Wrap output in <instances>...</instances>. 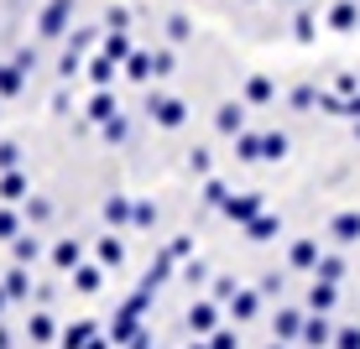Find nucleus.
<instances>
[{
	"label": "nucleus",
	"instance_id": "1",
	"mask_svg": "<svg viewBox=\"0 0 360 349\" xmlns=\"http://www.w3.org/2000/svg\"><path fill=\"white\" fill-rule=\"evenodd\" d=\"M146 120H157L162 131H178L183 120H188V105L172 94H146Z\"/></svg>",
	"mask_w": 360,
	"mask_h": 349
},
{
	"label": "nucleus",
	"instance_id": "2",
	"mask_svg": "<svg viewBox=\"0 0 360 349\" xmlns=\"http://www.w3.org/2000/svg\"><path fill=\"white\" fill-rule=\"evenodd\" d=\"M68 16H73V0H47V11H42V21H37V32H42V37H63Z\"/></svg>",
	"mask_w": 360,
	"mask_h": 349
},
{
	"label": "nucleus",
	"instance_id": "3",
	"mask_svg": "<svg viewBox=\"0 0 360 349\" xmlns=\"http://www.w3.org/2000/svg\"><path fill=\"white\" fill-rule=\"evenodd\" d=\"M225 219H235V224H251V219H262V193H230Z\"/></svg>",
	"mask_w": 360,
	"mask_h": 349
},
{
	"label": "nucleus",
	"instance_id": "4",
	"mask_svg": "<svg viewBox=\"0 0 360 349\" xmlns=\"http://www.w3.org/2000/svg\"><path fill=\"white\" fill-rule=\"evenodd\" d=\"M214 131L219 136H240L245 131V105H219L214 110Z\"/></svg>",
	"mask_w": 360,
	"mask_h": 349
},
{
	"label": "nucleus",
	"instance_id": "5",
	"mask_svg": "<svg viewBox=\"0 0 360 349\" xmlns=\"http://www.w3.org/2000/svg\"><path fill=\"white\" fill-rule=\"evenodd\" d=\"M27 89V68L21 63H0V99H16Z\"/></svg>",
	"mask_w": 360,
	"mask_h": 349
},
{
	"label": "nucleus",
	"instance_id": "6",
	"mask_svg": "<svg viewBox=\"0 0 360 349\" xmlns=\"http://www.w3.org/2000/svg\"><path fill=\"white\" fill-rule=\"evenodd\" d=\"M303 323H308V318L297 313V308H282L271 329H277V339H303Z\"/></svg>",
	"mask_w": 360,
	"mask_h": 349
},
{
	"label": "nucleus",
	"instance_id": "7",
	"mask_svg": "<svg viewBox=\"0 0 360 349\" xmlns=\"http://www.w3.org/2000/svg\"><path fill=\"white\" fill-rule=\"evenodd\" d=\"M11 256H16V266H32V261L42 256V240H37V235H27V230H21L16 240H11Z\"/></svg>",
	"mask_w": 360,
	"mask_h": 349
},
{
	"label": "nucleus",
	"instance_id": "8",
	"mask_svg": "<svg viewBox=\"0 0 360 349\" xmlns=\"http://www.w3.org/2000/svg\"><path fill=\"white\" fill-rule=\"evenodd\" d=\"M131 219H136V204L120 198V193H110L105 198V224H131Z\"/></svg>",
	"mask_w": 360,
	"mask_h": 349
},
{
	"label": "nucleus",
	"instance_id": "9",
	"mask_svg": "<svg viewBox=\"0 0 360 349\" xmlns=\"http://www.w3.org/2000/svg\"><path fill=\"white\" fill-rule=\"evenodd\" d=\"M79 261H84V245H79V240H58V245H53V266L79 271Z\"/></svg>",
	"mask_w": 360,
	"mask_h": 349
},
{
	"label": "nucleus",
	"instance_id": "10",
	"mask_svg": "<svg viewBox=\"0 0 360 349\" xmlns=\"http://www.w3.org/2000/svg\"><path fill=\"white\" fill-rule=\"evenodd\" d=\"M214 323H219L214 303H193V308H188V329H193V334H214Z\"/></svg>",
	"mask_w": 360,
	"mask_h": 349
},
{
	"label": "nucleus",
	"instance_id": "11",
	"mask_svg": "<svg viewBox=\"0 0 360 349\" xmlns=\"http://www.w3.org/2000/svg\"><path fill=\"white\" fill-rule=\"evenodd\" d=\"M245 99H251V105H271V99H277V84H271L266 73H256V79H245Z\"/></svg>",
	"mask_w": 360,
	"mask_h": 349
},
{
	"label": "nucleus",
	"instance_id": "12",
	"mask_svg": "<svg viewBox=\"0 0 360 349\" xmlns=\"http://www.w3.org/2000/svg\"><path fill=\"white\" fill-rule=\"evenodd\" d=\"M355 21H360V6H355V0H340V6L329 11V27H334V32H355Z\"/></svg>",
	"mask_w": 360,
	"mask_h": 349
},
{
	"label": "nucleus",
	"instance_id": "13",
	"mask_svg": "<svg viewBox=\"0 0 360 349\" xmlns=\"http://www.w3.org/2000/svg\"><path fill=\"white\" fill-rule=\"evenodd\" d=\"M99 53H105V58H115V63H126V58H131V37H126V32L99 37Z\"/></svg>",
	"mask_w": 360,
	"mask_h": 349
},
{
	"label": "nucleus",
	"instance_id": "14",
	"mask_svg": "<svg viewBox=\"0 0 360 349\" xmlns=\"http://www.w3.org/2000/svg\"><path fill=\"white\" fill-rule=\"evenodd\" d=\"M0 198H6V204H16V198H27V172H0Z\"/></svg>",
	"mask_w": 360,
	"mask_h": 349
},
{
	"label": "nucleus",
	"instance_id": "15",
	"mask_svg": "<svg viewBox=\"0 0 360 349\" xmlns=\"http://www.w3.org/2000/svg\"><path fill=\"white\" fill-rule=\"evenodd\" d=\"M115 115H120V110H115V94L99 89V94L89 99V120H94V126H105V120H115Z\"/></svg>",
	"mask_w": 360,
	"mask_h": 349
},
{
	"label": "nucleus",
	"instance_id": "16",
	"mask_svg": "<svg viewBox=\"0 0 360 349\" xmlns=\"http://www.w3.org/2000/svg\"><path fill=\"white\" fill-rule=\"evenodd\" d=\"M303 339H308V344H314V349H324V344L334 339V329H329V318H324V313H319V318H308V323H303Z\"/></svg>",
	"mask_w": 360,
	"mask_h": 349
},
{
	"label": "nucleus",
	"instance_id": "17",
	"mask_svg": "<svg viewBox=\"0 0 360 349\" xmlns=\"http://www.w3.org/2000/svg\"><path fill=\"white\" fill-rule=\"evenodd\" d=\"M94 256H99V266H120V261H126V245H120L115 235H105V240L94 245Z\"/></svg>",
	"mask_w": 360,
	"mask_h": 349
},
{
	"label": "nucleus",
	"instance_id": "18",
	"mask_svg": "<svg viewBox=\"0 0 360 349\" xmlns=\"http://www.w3.org/2000/svg\"><path fill=\"white\" fill-rule=\"evenodd\" d=\"M308 308H314V313H329L334 308V282H314L308 287Z\"/></svg>",
	"mask_w": 360,
	"mask_h": 349
},
{
	"label": "nucleus",
	"instance_id": "19",
	"mask_svg": "<svg viewBox=\"0 0 360 349\" xmlns=\"http://www.w3.org/2000/svg\"><path fill=\"white\" fill-rule=\"evenodd\" d=\"M292 266L297 271H314L319 266V245L314 240H292Z\"/></svg>",
	"mask_w": 360,
	"mask_h": 349
},
{
	"label": "nucleus",
	"instance_id": "20",
	"mask_svg": "<svg viewBox=\"0 0 360 349\" xmlns=\"http://www.w3.org/2000/svg\"><path fill=\"white\" fill-rule=\"evenodd\" d=\"M282 157H288V136H282V131H266V136H262V162H282Z\"/></svg>",
	"mask_w": 360,
	"mask_h": 349
},
{
	"label": "nucleus",
	"instance_id": "21",
	"mask_svg": "<svg viewBox=\"0 0 360 349\" xmlns=\"http://www.w3.org/2000/svg\"><path fill=\"white\" fill-rule=\"evenodd\" d=\"M235 157H240V162H262V136L240 131V136H235Z\"/></svg>",
	"mask_w": 360,
	"mask_h": 349
},
{
	"label": "nucleus",
	"instance_id": "22",
	"mask_svg": "<svg viewBox=\"0 0 360 349\" xmlns=\"http://www.w3.org/2000/svg\"><path fill=\"white\" fill-rule=\"evenodd\" d=\"M115 68H120V63H115V58H105V53H99V58H94V63H89V79L99 84V89H110V79H115Z\"/></svg>",
	"mask_w": 360,
	"mask_h": 349
},
{
	"label": "nucleus",
	"instance_id": "23",
	"mask_svg": "<svg viewBox=\"0 0 360 349\" xmlns=\"http://www.w3.org/2000/svg\"><path fill=\"white\" fill-rule=\"evenodd\" d=\"M277 230H282V219H277V214H262V219L245 224V235H251V240H271Z\"/></svg>",
	"mask_w": 360,
	"mask_h": 349
},
{
	"label": "nucleus",
	"instance_id": "24",
	"mask_svg": "<svg viewBox=\"0 0 360 349\" xmlns=\"http://www.w3.org/2000/svg\"><path fill=\"white\" fill-rule=\"evenodd\" d=\"M334 240H360V214H334Z\"/></svg>",
	"mask_w": 360,
	"mask_h": 349
},
{
	"label": "nucleus",
	"instance_id": "25",
	"mask_svg": "<svg viewBox=\"0 0 360 349\" xmlns=\"http://www.w3.org/2000/svg\"><path fill=\"white\" fill-rule=\"evenodd\" d=\"M94 339V323H73V329H63V349H89Z\"/></svg>",
	"mask_w": 360,
	"mask_h": 349
},
{
	"label": "nucleus",
	"instance_id": "26",
	"mask_svg": "<svg viewBox=\"0 0 360 349\" xmlns=\"http://www.w3.org/2000/svg\"><path fill=\"white\" fill-rule=\"evenodd\" d=\"M99 136H105V141H110V146H120V141H126V136H131V126H126V115H115V120H105V126H99Z\"/></svg>",
	"mask_w": 360,
	"mask_h": 349
},
{
	"label": "nucleus",
	"instance_id": "27",
	"mask_svg": "<svg viewBox=\"0 0 360 349\" xmlns=\"http://www.w3.org/2000/svg\"><path fill=\"white\" fill-rule=\"evenodd\" d=\"M314 271H319V282H340V277H345V261H340V256H319Z\"/></svg>",
	"mask_w": 360,
	"mask_h": 349
},
{
	"label": "nucleus",
	"instance_id": "28",
	"mask_svg": "<svg viewBox=\"0 0 360 349\" xmlns=\"http://www.w3.org/2000/svg\"><path fill=\"white\" fill-rule=\"evenodd\" d=\"M167 42H193V27H188V16H167Z\"/></svg>",
	"mask_w": 360,
	"mask_h": 349
},
{
	"label": "nucleus",
	"instance_id": "29",
	"mask_svg": "<svg viewBox=\"0 0 360 349\" xmlns=\"http://www.w3.org/2000/svg\"><path fill=\"white\" fill-rule=\"evenodd\" d=\"M73 292H99V266H79L73 271Z\"/></svg>",
	"mask_w": 360,
	"mask_h": 349
},
{
	"label": "nucleus",
	"instance_id": "30",
	"mask_svg": "<svg viewBox=\"0 0 360 349\" xmlns=\"http://www.w3.org/2000/svg\"><path fill=\"white\" fill-rule=\"evenodd\" d=\"M146 73H152V53H131V58H126V79L141 84Z\"/></svg>",
	"mask_w": 360,
	"mask_h": 349
},
{
	"label": "nucleus",
	"instance_id": "31",
	"mask_svg": "<svg viewBox=\"0 0 360 349\" xmlns=\"http://www.w3.org/2000/svg\"><path fill=\"white\" fill-rule=\"evenodd\" d=\"M6 292H11V297H27V292H32V277H27V266H16V271L6 277Z\"/></svg>",
	"mask_w": 360,
	"mask_h": 349
},
{
	"label": "nucleus",
	"instance_id": "32",
	"mask_svg": "<svg viewBox=\"0 0 360 349\" xmlns=\"http://www.w3.org/2000/svg\"><path fill=\"white\" fill-rule=\"evenodd\" d=\"M314 32H319V21L308 16V11H297V21H292V37H297V42H314Z\"/></svg>",
	"mask_w": 360,
	"mask_h": 349
},
{
	"label": "nucleus",
	"instance_id": "33",
	"mask_svg": "<svg viewBox=\"0 0 360 349\" xmlns=\"http://www.w3.org/2000/svg\"><path fill=\"white\" fill-rule=\"evenodd\" d=\"M21 167V146L16 141H0V172H16Z\"/></svg>",
	"mask_w": 360,
	"mask_h": 349
},
{
	"label": "nucleus",
	"instance_id": "34",
	"mask_svg": "<svg viewBox=\"0 0 360 349\" xmlns=\"http://www.w3.org/2000/svg\"><path fill=\"white\" fill-rule=\"evenodd\" d=\"M27 329H32V339H37V344H47V339L58 334V329H53V318H47V313H37V318L27 323Z\"/></svg>",
	"mask_w": 360,
	"mask_h": 349
},
{
	"label": "nucleus",
	"instance_id": "35",
	"mask_svg": "<svg viewBox=\"0 0 360 349\" xmlns=\"http://www.w3.org/2000/svg\"><path fill=\"white\" fill-rule=\"evenodd\" d=\"M21 235V219H16V209H0V240H16Z\"/></svg>",
	"mask_w": 360,
	"mask_h": 349
},
{
	"label": "nucleus",
	"instance_id": "36",
	"mask_svg": "<svg viewBox=\"0 0 360 349\" xmlns=\"http://www.w3.org/2000/svg\"><path fill=\"white\" fill-rule=\"evenodd\" d=\"M292 105H297V110H314V105H319V89H314V84H297V89H292Z\"/></svg>",
	"mask_w": 360,
	"mask_h": 349
},
{
	"label": "nucleus",
	"instance_id": "37",
	"mask_svg": "<svg viewBox=\"0 0 360 349\" xmlns=\"http://www.w3.org/2000/svg\"><path fill=\"white\" fill-rule=\"evenodd\" d=\"M230 308H235V318H251V313H256V292H235Z\"/></svg>",
	"mask_w": 360,
	"mask_h": 349
},
{
	"label": "nucleus",
	"instance_id": "38",
	"mask_svg": "<svg viewBox=\"0 0 360 349\" xmlns=\"http://www.w3.org/2000/svg\"><path fill=\"white\" fill-rule=\"evenodd\" d=\"M27 219H37V224L53 219V204H47V198H27Z\"/></svg>",
	"mask_w": 360,
	"mask_h": 349
},
{
	"label": "nucleus",
	"instance_id": "39",
	"mask_svg": "<svg viewBox=\"0 0 360 349\" xmlns=\"http://www.w3.org/2000/svg\"><path fill=\"white\" fill-rule=\"evenodd\" d=\"M94 37H99V32L79 27V32H68V47H73V53H84V47H94Z\"/></svg>",
	"mask_w": 360,
	"mask_h": 349
},
{
	"label": "nucleus",
	"instance_id": "40",
	"mask_svg": "<svg viewBox=\"0 0 360 349\" xmlns=\"http://www.w3.org/2000/svg\"><path fill=\"white\" fill-rule=\"evenodd\" d=\"M105 21H110V32H126L131 11H126V6H110V11H105Z\"/></svg>",
	"mask_w": 360,
	"mask_h": 349
},
{
	"label": "nucleus",
	"instance_id": "41",
	"mask_svg": "<svg viewBox=\"0 0 360 349\" xmlns=\"http://www.w3.org/2000/svg\"><path fill=\"white\" fill-rule=\"evenodd\" d=\"M204 198H209V204H214V209H225V204H230L225 183H214V178H209V188H204Z\"/></svg>",
	"mask_w": 360,
	"mask_h": 349
},
{
	"label": "nucleus",
	"instance_id": "42",
	"mask_svg": "<svg viewBox=\"0 0 360 349\" xmlns=\"http://www.w3.org/2000/svg\"><path fill=\"white\" fill-rule=\"evenodd\" d=\"M204 277H209V266H204V261H188V266H183V282H188V287H198Z\"/></svg>",
	"mask_w": 360,
	"mask_h": 349
},
{
	"label": "nucleus",
	"instance_id": "43",
	"mask_svg": "<svg viewBox=\"0 0 360 349\" xmlns=\"http://www.w3.org/2000/svg\"><path fill=\"white\" fill-rule=\"evenodd\" d=\"M188 162H193V172H209V167H214V157H209V146H193V152H188Z\"/></svg>",
	"mask_w": 360,
	"mask_h": 349
},
{
	"label": "nucleus",
	"instance_id": "44",
	"mask_svg": "<svg viewBox=\"0 0 360 349\" xmlns=\"http://www.w3.org/2000/svg\"><path fill=\"white\" fill-rule=\"evenodd\" d=\"M131 224H141V230H152V224H157V209L152 204H136V219Z\"/></svg>",
	"mask_w": 360,
	"mask_h": 349
},
{
	"label": "nucleus",
	"instance_id": "45",
	"mask_svg": "<svg viewBox=\"0 0 360 349\" xmlns=\"http://www.w3.org/2000/svg\"><path fill=\"white\" fill-rule=\"evenodd\" d=\"M235 292H240V287H235L230 277H219V282H214V297H219V303H235Z\"/></svg>",
	"mask_w": 360,
	"mask_h": 349
},
{
	"label": "nucleus",
	"instance_id": "46",
	"mask_svg": "<svg viewBox=\"0 0 360 349\" xmlns=\"http://www.w3.org/2000/svg\"><path fill=\"white\" fill-rule=\"evenodd\" d=\"M209 349H240V339H235V334H230V329H219V334H214V339H209Z\"/></svg>",
	"mask_w": 360,
	"mask_h": 349
},
{
	"label": "nucleus",
	"instance_id": "47",
	"mask_svg": "<svg viewBox=\"0 0 360 349\" xmlns=\"http://www.w3.org/2000/svg\"><path fill=\"white\" fill-rule=\"evenodd\" d=\"M58 73H63V79H73V73H79V53H73V47L63 53V63H58Z\"/></svg>",
	"mask_w": 360,
	"mask_h": 349
},
{
	"label": "nucleus",
	"instance_id": "48",
	"mask_svg": "<svg viewBox=\"0 0 360 349\" xmlns=\"http://www.w3.org/2000/svg\"><path fill=\"white\" fill-rule=\"evenodd\" d=\"M334 89H340L345 99H355V79H350V73H334Z\"/></svg>",
	"mask_w": 360,
	"mask_h": 349
},
{
	"label": "nucleus",
	"instance_id": "49",
	"mask_svg": "<svg viewBox=\"0 0 360 349\" xmlns=\"http://www.w3.org/2000/svg\"><path fill=\"white\" fill-rule=\"evenodd\" d=\"M152 73H172V53H152Z\"/></svg>",
	"mask_w": 360,
	"mask_h": 349
},
{
	"label": "nucleus",
	"instance_id": "50",
	"mask_svg": "<svg viewBox=\"0 0 360 349\" xmlns=\"http://www.w3.org/2000/svg\"><path fill=\"white\" fill-rule=\"evenodd\" d=\"M340 349H360V329H340Z\"/></svg>",
	"mask_w": 360,
	"mask_h": 349
},
{
	"label": "nucleus",
	"instance_id": "51",
	"mask_svg": "<svg viewBox=\"0 0 360 349\" xmlns=\"http://www.w3.org/2000/svg\"><path fill=\"white\" fill-rule=\"evenodd\" d=\"M167 251H172V256H178V261H183V256H188V251H193V240H188V235H178V240H172V245H167Z\"/></svg>",
	"mask_w": 360,
	"mask_h": 349
},
{
	"label": "nucleus",
	"instance_id": "52",
	"mask_svg": "<svg viewBox=\"0 0 360 349\" xmlns=\"http://www.w3.org/2000/svg\"><path fill=\"white\" fill-rule=\"evenodd\" d=\"M350 115H355V120H360V94H355V99H350Z\"/></svg>",
	"mask_w": 360,
	"mask_h": 349
},
{
	"label": "nucleus",
	"instance_id": "53",
	"mask_svg": "<svg viewBox=\"0 0 360 349\" xmlns=\"http://www.w3.org/2000/svg\"><path fill=\"white\" fill-rule=\"evenodd\" d=\"M11 303V292H6V282H0V308H6Z\"/></svg>",
	"mask_w": 360,
	"mask_h": 349
},
{
	"label": "nucleus",
	"instance_id": "54",
	"mask_svg": "<svg viewBox=\"0 0 360 349\" xmlns=\"http://www.w3.org/2000/svg\"><path fill=\"white\" fill-rule=\"evenodd\" d=\"M0 349H11V334H6V329H0Z\"/></svg>",
	"mask_w": 360,
	"mask_h": 349
},
{
	"label": "nucleus",
	"instance_id": "55",
	"mask_svg": "<svg viewBox=\"0 0 360 349\" xmlns=\"http://www.w3.org/2000/svg\"><path fill=\"white\" fill-rule=\"evenodd\" d=\"M89 349H105V339H89Z\"/></svg>",
	"mask_w": 360,
	"mask_h": 349
},
{
	"label": "nucleus",
	"instance_id": "56",
	"mask_svg": "<svg viewBox=\"0 0 360 349\" xmlns=\"http://www.w3.org/2000/svg\"><path fill=\"white\" fill-rule=\"evenodd\" d=\"M193 349H209V344H193Z\"/></svg>",
	"mask_w": 360,
	"mask_h": 349
},
{
	"label": "nucleus",
	"instance_id": "57",
	"mask_svg": "<svg viewBox=\"0 0 360 349\" xmlns=\"http://www.w3.org/2000/svg\"><path fill=\"white\" fill-rule=\"evenodd\" d=\"M245 6H256V0H245Z\"/></svg>",
	"mask_w": 360,
	"mask_h": 349
},
{
	"label": "nucleus",
	"instance_id": "58",
	"mask_svg": "<svg viewBox=\"0 0 360 349\" xmlns=\"http://www.w3.org/2000/svg\"><path fill=\"white\" fill-rule=\"evenodd\" d=\"M271 349H282V344H271Z\"/></svg>",
	"mask_w": 360,
	"mask_h": 349
}]
</instances>
